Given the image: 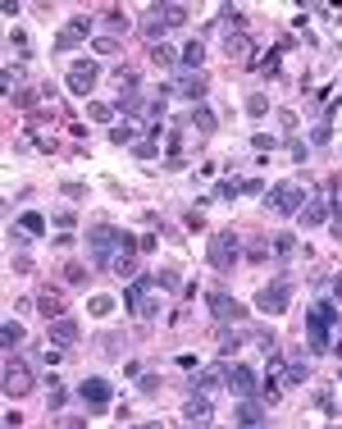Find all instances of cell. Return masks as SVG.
I'll list each match as a JSON object with an SVG mask.
<instances>
[{
	"label": "cell",
	"instance_id": "1",
	"mask_svg": "<svg viewBox=\"0 0 342 429\" xmlns=\"http://www.w3.org/2000/svg\"><path fill=\"white\" fill-rule=\"evenodd\" d=\"M133 247H137V238L114 229V224H92V229H87V251H92L96 265H114V256H119V251H133Z\"/></svg>",
	"mask_w": 342,
	"mask_h": 429
},
{
	"label": "cell",
	"instance_id": "2",
	"mask_svg": "<svg viewBox=\"0 0 342 429\" xmlns=\"http://www.w3.org/2000/svg\"><path fill=\"white\" fill-rule=\"evenodd\" d=\"M338 325H342V310H338L329 297L310 301V310H306V338H310V352H324V347H329V334H334Z\"/></svg>",
	"mask_w": 342,
	"mask_h": 429
},
{
	"label": "cell",
	"instance_id": "3",
	"mask_svg": "<svg viewBox=\"0 0 342 429\" xmlns=\"http://www.w3.org/2000/svg\"><path fill=\"white\" fill-rule=\"evenodd\" d=\"M265 206L274 214H301V206H306V188H301V183H283V188H274L265 197Z\"/></svg>",
	"mask_w": 342,
	"mask_h": 429
},
{
	"label": "cell",
	"instance_id": "4",
	"mask_svg": "<svg viewBox=\"0 0 342 429\" xmlns=\"http://www.w3.org/2000/svg\"><path fill=\"white\" fill-rule=\"evenodd\" d=\"M205 260H210V270L228 274V270L238 265V238H233V233H214V238H210V251H205Z\"/></svg>",
	"mask_w": 342,
	"mask_h": 429
},
{
	"label": "cell",
	"instance_id": "5",
	"mask_svg": "<svg viewBox=\"0 0 342 429\" xmlns=\"http://www.w3.org/2000/svg\"><path fill=\"white\" fill-rule=\"evenodd\" d=\"M224 384L233 388V397H251V393H260L256 370L242 365V361H224Z\"/></svg>",
	"mask_w": 342,
	"mask_h": 429
},
{
	"label": "cell",
	"instance_id": "6",
	"mask_svg": "<svg viewBox=\"0 0 342 429\" xmlns=\"http://www.w3.org/2000/svg\"><path fill=\"white\" fill-rule=\"evenodd\" d=\"M334 197H338V188H315V192H310V201L301 206V219H306V229H315V224H329V214H334Z\"/></svg>",
	"mask_w": 342,
	"mask_h": 429
},
{
	"label": "cell",
	"instance_id": "7",
	"mask_svg": "<svg viewBox=\"0 0 342 429\" xmlns=\"http://www.w3.org/2000/svg\"><path fill=\"white\" fill-rule=\"evenodd\" d=\"M78 397L87 402V411H110L114 384H110V379H101V375H92V379H83V384H78Z\"/></svg>",
	"mask_w": 342,
	"mask_h": 429
},
{
	"label": "cell",
	"instance_id": "8",
	"mask_svg": "<svg viewBox=\"0 0 342 429\" xmlns=\"http://www.w3.org/2000/svg\"><path fill=\"white\" fill-rule=\"evenodd\" d=\"M288 301H292V284H288V279H274V284H265V288L256 292V306L265 310V315L288 310Z\"/></svg>",
	"mask_w": 342,
	"mask_h": 429
},
{
	"label": "cell",
	"instance_id": "9",
	"mask_svg": "<svg viewBox=\"0 0 342 429\" xmlns=\"http://www.w3.org/2000/svg\"><path fill=\"white\" fill-rule=\"evenodd\" d=\"M205 306H210V315L219 320V325H242V320H247V306H242V301H233L228 292H210V297H205Z\"/></svg>",
	"mask_w": 342,
	"mask_h": 429
},
{
	"label": "cell",
	"instance_id": "10",
	"mask_svg": "<svg viewBox=\"0 0 342 429\" xmlns=\"http://www.w3.org/2000/svg\"><path fill=\"white\" fill-rule=\"evenodd\" d=\"M96 78H101L96 60H73V64H68V78H64V83H68V92H73V96H87V92L96 87Z\"/></svg>",
	"mask_w": 342,
	"mask_h": 429
},
{
	"label": "cell",
	"instance_id": "11",
	"mask_svg": "<svg viewBox=\"0 0 342 429\" xmlns=\"http://www.w3.org/2000/svg\"><path fill=\"white\" fill-rule=\"evenodd\" d=\"M0 388H5V397H23L28 388H32V370H28L23 361H5V375H0Z\"/></svg>",
	"mask_w": 342,
	"mask_h": 429
},
{
	"label": "cell",
	"instance_id": "12",
	"mask_svg": "<svg viewBox=\"0 0 342 429\" xmlns=\"http://www.w3.org/2000/svg\"><path fill=\"white\" fill-rule=\"evenodd\" d=\"M219 388H224V361H214V365L197 370V379H192V393H201V397H214Z\"/></svg>",
	"mask_w": 342,
	"mask_h": 429
},
{
	"label": "cell",
	"instance_id": "13",
	"mask_svg": "<svg viewBox=\"0 0 342 429\" xmlns=\"http://www.w3.org/2000/svg\"><path fill=\"white\" fill-rule=\"evenodd\" d=\"M265 421H269V402L260 393H251V397L238 402V425H265Z\"/></svg>",
	"mask_w": 342,
	"mask_h": 429
},
{
	"label": "cell",
	"instance_id": "14",
	"mask_svg": "<svg viewBox=\"0 0 342 429\" xmlns=\"http://www.w3.org/2000/svg\"><path fill=\"white\" fill-rule=\"evenodd\" d=\"M46 334H51V343H60V347H73L78 338H83V329H78V320L60 315V320H51V325H46Z\"/></svg>",
	"mask_w": 342,
	"mask_h": 429
},
{
	"label": "cell",
	"instance_id": "15",
	"mask_svg": "<svg viewBox=\"0 0 342 429\" xmlns=\"http://www.w3.org/2000/svg\"><path fill=\"white\" fill-rule=\"evenodd\" d=\"M183 421H188V425H210V421H214V406H210V397L192 393V402L183 406Z\"/></svg>",
	"mask_w": 342,
	"mask_h": 429
},
{
	"label": "cell",
	"instance_id": "16",
	"mask_svg": "<svg viewBox=\"0 0 342 429\" xmlns=\"http://www.w3.org/2000/svg\"><path fill=\"white\" fill-rule=\"evenodd\" d=\"M87 37H92V28H87V18H73V23H64V28H60V37H55V46H60V51H68V46H83Z\"/></svg>",
	"mask_w": 342,
	"mask_h": 429
},
{
	"label": "cell",
	"instance_id": "17",
	"mask_svg": "<svg viewBox=\"0 0 342 429\" xmlns=\"http://www.w3.org/2000/svg\"><path fill=\"white\" fill-rule=\"evenodd\" d=\"M178 92L188 96V101H205V73L183 69V73H178Z\"/></svg>",
	"mask_w": 342,
	"mask_h": 429
},
{
	"label": "cell",
	"instance_id": "18",
	"mask_svg": "<svg viewBox=\"0 0 342 429\" xmlns=\"http://www.w3.org/2000/svg\"><path fill=\"white\" fill-rule=\"evenodd\" d=\"M142 37H146V42H155V46H160V37H164L160 5H151V9H146V18H142Z\"/></svg>",
	"mask_w": 342,
	"mask_h": 429
},
{
	"label": "cell",
	"instance_id": "19",
	"mask_svg": "<svg viewBox=\"0 0 342 429\" xmlns=\"http://www.w3.org/2000/svg\"><path fill=\"white\" fill-rule=\"evenodd\" d=\"M151 64H155V69H178V64H183V51H173V46H155V51H151Z\"/></svg>",
	"mask_w": 342,
	"mask_h": 429
},
{
	"label": "cell",
	"instance_id": "20",
	"mask_svg": "<svg viewBox=\"0 0 342 429\" xmlns=\"http://www.w3.org/2000/svg\"><path fill=\"white\" fill-rule=\"evenodd\" d=\"M37 310H42L46 320H60L64 315V297L60 292H46V297H37Z\"/></svg>",
	"mask_w": 342,
	"mask_h": 429
},
{
	"label": "cell",
	"instance_id": "21",
	"mask_svg": "<svg viewBox=\"0 0 342 429\" xmlns=\"http://www.w3.org/2000/svg\"><path fill=\"white\" fill-rule=\"evenodd\" d=\"M110 270H114V274H119V279H137V251H119Z\"/></svg>",
	"mask_w": 342,
	"mask_h": 429
},
{
	"label": "cell",
	"instance_id": "22",
	"mask_svg": "<svg viewBox=\"0 0 342 429\" xmlns=\"http://www.w3.org/2000/svg\"><path fill=\"white\" fill-rule=\"evenodd\" d=\"M18 229H23V233H32V238H42V233H46V214H37V210L18 214Z\"/></svg>",
	"mask_w": 342,
	"mask_h": 429
},
{
	"label": "cell",
	"instance_id": "23",
	"mask_svg": "<svg viewBox=\"0 0 342 429\" xmlns=\"http://www.w3.org/2000/svg\"><path fill=\"white\" fill-rule=\"evenodd\" d=\"M201 60H205V46H201V42H188V46H183V69L197 73V69H201Z\"/></svg>",
	"mask_w": 342,
	"mask_h": 429
},
{
	"label": "cell",
	"instance_id": "24",
	"mask_svg": "<svg viewBox=\"0 0 342 429\" xmlns=\"http://www.w3.org/2000/svg\"><path fill=\"white\" fill-rule=\"evenodd\" d=\"M160 18H164V28H183L188 23V5H160Z\"/></svg>",
	"mask_w": 342,
	"mask_h": 429
},
{
	"label": "cell",
	"instance_id": "25",
	"mask_svg": "<svg viewBox=\"0 0 342 429\" xmlns=\"http://www.w3.org/2000/svg\"><path fill=\"white\" fill-rule=\"evenodd\" d=\"M0 343H5L9 352H14V347L23 343V325H18V320H5V329H0Z\"/></svg>",
	"mask_w": 342,
	"mask_h": 429
},
{
	"label": "cell",
	"instance_id": "26",
	"mask_svg": "<svg viewBox=\"0 0 342 429\" xmlns=\"http://www.w3.org/2000/svg\"><path fill=\"white\" fill-rule=\"evenodd\" d=\"M301 379H306V365H301V361H292V365H283V393H288V388H297Z\"/></svg>",
	"mask_w": 342,
	"mask_h": 429
},
{
	"label": "cell",
	"instance_id": "27",
	"mask_svg": "<svg viewBox=\"0 0 342 429\" xmlns=\"http://www.w3.org/2000/svg\"><path fill=\"white\" fill-rule=\"evenodd\" d=\"M224 51H228V55H247L251 46H247V37H242V32H224Z\"/></svg>",
	"mask_w": 342,
	"mask_h": 429
},
{
	"label": "cell",
	"instance_id": "28",
	"mask_svg": "<svg viewBox=\"0 0 342 429\" xmlns=\"http://www.w3.org/2000/svg\"><path fill=\"white\" fill-rule=\"evenodd\" d=\"M247 114H251V119H265V114H269V96H247Z\"/></svg>",
	"mask_w": 342,
	"mask_h": 429
},
{
	"label": "cell",
	"instance_id": "29",
	"mask_svg": "<svg viewBox=\"0 0 342 429\" xmlns=\"http://www.w3.org/2000/svg\"><path fill=\"white\" fill-rule=\"evenodd\" d=\"M87 310H92L96 320H105V315H114V297H92L87 301Z\"/></svg>",
	"mask_w": 342,
	"mask_h": 429
},
{
	"label": "cell",
	"instance_id": "30",
	"mask_svg": "<svg viewBox=\"0 0 342 429\" xmlns=\"http://www.w3.org/2000/svg\"><path fill=\"white\" fill-rule=\"evenodd\" d=\"M269 247H274V256H292V251H297V238H292V233H279Z\"/></svg>",
	"mask_w": 342,
	"mask_h": 429
},
{
	"label": "cell",
	"instance_id": "31",
	"mask_svg": "<svg viewBox=\"0 0 342 429\" xmlns=\"http://www.w3.org/2000/svg\"><path fill=\"white\" fill-rule=\"evenodd\" d=\"M155 284H160L164 292H178V284H183V274H178V270H160V274H155Z\"/></svg>",
	"mask_w": 342,
	"mask_h": 429
},
{
	"label": "cell",
	"instance_id": "32",
	"mask_svg": "<svg viewBox=\"0 0 342 429\" xmlns=\"http://www.w3.org/2000/svg\"><path fill=\"white\" fill-rule=\"evenodd\" d=\"M192 123H197L201 133H214V114L205 110V105H197V110H192Z\"/></svg>",
	"mask_w": 342,
	"mask_h": 429
},
{
	"label": "cell",
	"instance_id": "33",
	"mask_svg": "<svg viewBox=\"0 0 342 429\" xmlns=\"http://www.w3.org/2000/svg\"><path fill=\"white\" fill-rule=\"evenodd\" d=\"M114 110H119V105H105V101H96V105H92V110H87V114H92L96 123H110V119H114Z\"/></svg>",
	"mask_w": 342,
	"mask_h": 429
},
{
	"label": "cell",
	"instance_id": "34",
	"mask_svg": "<svg viewBox=\"0 0 342 429\" xmlns=\"http://www.w3.org/2000/svg\"><path fill=\"white\" fill-rule=\"evenodd\" d=\"M133 155H137V160H155L160 146H155V142H133Z\"/></svg>",
	"mask_w": 342,
	"mask_h": 429
},
{
	"label": "cell",
	"instance_id": "35",
	"mask_svg": "<svg viewBox=\"0 0 342 429\" xmlns=\"http://www.w3.org/2000/svg\"><path fill=\"white\" fill-rule=\"evenodd\" d=\"M110 142L114 146H133V123H119V128L110 133Z\"/></svg>",
	"mask_w": 342,
	"mask_h": 429
},
{
	"label": "cell",
	"instance_id": "36",
	"mask_svg": "<svg viewBox=\"0 0 342 429\" xmlns=\"http://www.w3.org/2000/svg\"><path fill=\"white\" fill-rule=\"evenodd\" d=\"M214 197H242V183L238 179H224L219 188H214Z\"/></svg>",
	"mask_w": 342,
	"mask_h": 429
},
{
	"label": "cell",
	"instance_id": "37",
	"mask_svg": "<svg viewBox=\"0 0 342 429\" xmlns=\"http://www.w3.org/2000/svg\"><path fill=\"white\" fill-rule=\"evenodd\" d=\"M96 55H114V51H119V42H114V37H96Z\"/></svg>",
	"mask_w": 342,
	"mask_h": 429
},
{
	"label": "cell",
	"instance_id": "38",
	"mask_svg": "<svg viewBox=\"0 0 342 429\" xmlns=\"http://www.w3.org/2000/svg\"><path fill=\"white\" fill-rule=\"evenodd\" d=\"M329 138H334V128H329V123H315V128H310V142H315V146H324Z\"/></svg>",
	"mask_w": 342,
	"mask_h": 429
},
{
	"label": "cell",
	"instance_id": "39",
	"mask_svg": "<svg viewBox=\"0 0 342 429\" xmlns=\"http://www.w3.org/2000/svg\"><path fill=\"white\" fill-rule=\"evenodd\" d=\"M238 347H242V338H238V334H224V338H219V352H224V356H233Z\"/></svg>",
	"mask_w": 342,
	"mask_h": 429
},
{
	"label": "cell",
	"instance_id": "40",
	"mask_svg": "<svg viewBox=\"0 0 342 429\" xmlns=\"http://www.w3.org/2000/svg\"><path fill=\"white\" fill-rule=\"evenodd\" d=\"M46 402H51V411H60V406L68 402V393H64L60 384H51V397H46Z\"/></svg>",
	"mask_w": 342,
	"mask_h": 429
},
{
	"label": "cell",
	"instance_id": "41",
	"mask_svg": "<svg viewBox=\"0 0 342 429\" xmlns=\"http://www.w3.org/2000/svg\"><path fill=\"white\" fill-rule=\"evenodd\" d=\"M315 402H319V411H324V416H338V406H334V397H329V388H319Z\"/></svg>",
	"mask_w": 342,
	"mask_h": 429
},
{
	"label": "cell",
	"instance_id": "42",
	"mask_svg": "<svg viewBox=\"0 0 342 429\" xmlns=\"http://www.w3.org/2000/svg\"><path fill=\"white\" fill-rule=\"evenodd\" d=\"M256 69H260V73H279V51H269V55H265V60H260V64H256Z\"/></svg>",
	"mask_w": 342,
	"mask_h": 429
},
{
	"label": "cell",
	"instance_id": "43",
	"mask_svg": "<svg viewBox=\"0 0 342 429\" xmlns=\"http://www.w3.org/2000/svg\"><path fill=\"white\" fill-rule=\"evenodd\" d=\"M51 219L60 224V229H73V224H78V214H73V210H60V214H51Z\"/></svg>",
	"mask_w": 342,
	"mask_h": 429
},
{
	"label": "cell",
	"instance_id": "44",
	"mask_svg": "<svg viewBox=\"0 0 342 429\" xmlns=\"http://www.w3.org/2000/svg\"><path fill=\"white\" fill-rule=\"evenodd\" d=\"M251 146H256V151H274V138H269V133H256Z\"/></svg>",
	"mask_w": 342,
	"mask_h": 429
},
{
	"label": "cell",
	"instance_id": "45",
	"mask_svg": "<svg viewBox=\"0 0 342 429\" xmlns=\"http://www.w3.org/2000/svg\"><path fill=\"white\" fill-rule=\"evenodd\" d=\"M123 375H128V379H142V375H146L142 361H123Z\"/></svg>",
	"mask_w": 342,
	"mask_h": 429
},
{
	"label": "cell",
	"instance_id": "46",
	"mask_svg": "<svg viewBox=\"0 0 342 429\" xmlns=\"http://www.w3.org/2000/svg\"><path fill=\"white\" fill-rule=\"evenodd\" d=\"M42 361H51V365H60V361H64V352H60V343H55V347H46V352H42Z\"/></svg>",
	"mask_w": 342,
	"mask_h": 429
},
{
	"label": "cell",
	"instance_id": "47",
	"mask_svg": "<svg viewBox=\"0 0 342 429\" xmlns=\"http://www.w3.org/2000/svg\"><path fill=\"white\" fill-rule=\"evenodd\" d=\"M64 197L78 201V197H87V188H83V183H64Z\"/></svg>",
	"mask_w": 342,
	"mask_h": 429
},
{
	"label": "cell",
	"instance_id": "48",
	"mask_svg": "<svg viewBox=\"0 0 342 429\" xmlns=\"http://www.w3.org/2000/svg\"><path fill=\"white\" fill-rule=\"evenodd\" d=\"M0 83H5V92H9V87H14V83H18V69H14V64H9V69H5V73H0Z\"/></svg>",
	"mask_w": 342,
	"mask_h": 429
},
{
	"label": "cell",
	"instance_id": "49",
	"mask_svg": "<svg viewBox=\"0 0 342 429\" xmlns=\"http://www.w3.org/2000/svg\"><path fill=\"white\" fill-rule=\"evenodd\" d=\"M173 361H178V370H197V356H192V352H183V356H173Z\"/></svg>",
	"mask_w": 342,
	"mask_h": 429
},
{
	"label": "cell",
	"instance_id": "50",
	"mask_svg": "<svg viewBox=\"0 0 342 429\" xmlns=\"http://www.w3.org/2000/svg\"><path fill=\"white\" fill-rule=\"evenodd\" d=\"M334 297H342V274H338V279H334Z\"/></svg>",
	"mask_w": 342,
	"mask_h": 429
},
{
	"label": "cell",
	"instance_id": "51",
	"mask_svg": "<svg viewBox=\"0 0 342 429\" xmlns=\"http://www.w3.org/2000/svg\"><path fill=\"white\" fill-rule=\"evenodd\" d=\"M334 238H338V242H342V219H338V224H334Z\"/></svg>",
	"mask_w": 342,
	"mask_h": 429
},
{
	"label": "cell",
	"instance_id": "52",
	"mask_svg": "<svg viewBox=\"0 0 342 429\" xmlns=\"http://www.w3.org/2000/svg\"><path fill=\"white\" fill-rule=\"evenodd\" d=\"M334 352H338V361H342V334H338V343H334Z\"/></svg>",
	"mask_w": 342,
	"mask_h": 429
},
{
	"label": "cell",
	"instance_id": "53",
	"mask_svg": "<svg viewBox=\"0 0 342 429\" xmlns=\"http://www.w3.org/2000/svg\"><path fill=\"white\" fill-rule=\"evenodd\" d=\"M338 206H342V183H338Z\"/></svg>",
	"mask_w": 342,
	"mask_h": 429
}]
</instances>
